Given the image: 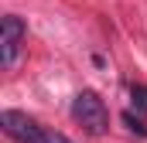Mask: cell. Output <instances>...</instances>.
<instances>
[{"label":"cell","mask_w":147,"mask_h":143,"mask_svg":"<svg viewBox=\"0 0 147 143\" xmlns=\"http://www.w3.org/2000/svg\"><path fill=\"white\" fill-rule=\"evenodd\" d=\"M0 126L17 143H72L69 136H62L55 130H45L38 119H31L28 112H17V109H3L0 112Z\"/></svg>","instance_id":"cell-1"},{"label":"cell","mask_w":147,"mask_h":143,"mask_svg":"<svg viewBox=\"0 0 147 143\" xmlns=\"http://www.w3.org/2000/svg\"><path fill=\"white\" fill-rule=\"evenodd\" d=\"M24 37H28V24H24L17 14H7V17L0 21V65H3V68H10V65L17 61Z\"/></svg>","instance_id":"cell-3"},{"label":"cell","mask_w":147,"mask_h":143,"mask_svg":"<svg viewBox=\"0 0 147 143\" xmlns=\"http://www.w3.org/2000/svg\"><path fill=\"white\" fill-rule=\"evenodd\" d=\"M72 119L86 130V133H92V136H103L106 130H110V109L106 102L96 96V92H79L72 99Z\"/></svg>","instance_id":"cell-2"},{"label":"cell","mask_w":147,"mask_h":143,"mask_svg":"<svg viewBox=\"0 0 147 143\" xmlns=\"http://www.w3.org/2000/svg\"><path fill=\"white\" fill-rule=\"evenodd\" d=\"M123 123H127V130H130V133H140V136H147V126H144V119H140V116L134 119V112H123Z\"/></svg>","instance_id":"cell-5"},{"label":"cell","mask_w":147,"mask_h":143,"mask_svg":"<svg viewBox=\"0 0 147 143\" xmlns=\"http://www.w3.org/2000/svg\"><path fill=\"white\" fill-rule=\"evenodd\" d=\"M130 102L140 109V112H147V85H134L130 89Z\"/></svg>","instance_id":"cell-4"}]
</instances>
